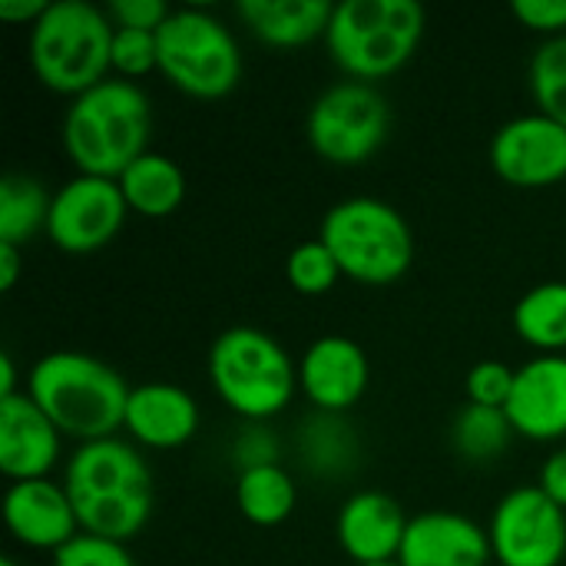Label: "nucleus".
Segmentation results:
<instances>
[{
  "mask_svg": "<svg viewBox=\"0 0 566 566\" xmlns=\"http://www.w3.org/2000/svg\"><path fill=\"white\" fill-rule=\"evenodd\" d=\"M514 434L531 441L566 438V355H534L514 371L504 405Z\"/></svg>",
  "mask_w": 566,
  "mask_h": 566,
  "instance_id": "nucleus-15",
  "label": "nucleus"
},
{
  "mask_svg": "<svg viewBox=\"0 0 566 566\" xmlns=\"http://www.w3.org/2000/svg\"><path fill=\"white\" fill-rule=\"evenodd\" d=\"M20 245H10V242H0V289L10 292L20 279Z\"/></svg>",
  "mask_w": 566,
  "mask_h": 566,
  "instance_id": "nucleus-37",
  "label": "nucleus"
},
{
  "mask_svg": "<svg viewBox=\"0 0 566 566\" xmlns=\"http://www.w3.org/2000/svg\"><path fill=\"white\" fill-rule=\"evenodd\" d=\"M514 332L537 355H566V282H541L514 305Z\"/></svg>",
  "mask_w": 566,
  "mask_h": 566,
  "instance_id": "nucleus-23",
  "label": "nucleus"
},
{
  "mask_svg": "<svg viewBox=\"0 0 566 566\" xmlns=\"http://www.w3.org/2000/svg\"><path fill=\"white\" fill-rule=\"evenodd\" d=\"M408 514L385 491H355L335 521V537L355 566L391 564L401 554Z\"/></svg>",
  "mask_w": 566,
  "mask_h": 566,
  "instance_id": "nucleus-17",
  "label": "nucleus"
},
{
  "mask_svg": "<svg viewBox=\"0 0 566 566\" xmlns=\"http://www.w3.org/2000/svg\"><path fill=\"white\" fill-rule=\"evenodd\" d=\"M501 566H560L566 557V511L537 484L507 491L488 524Z\"/></svg>",
  "mask_w": 566,
  "mask_h": 566,
  "instance_id": "nucleus-10",
  "label": "nucleus"
},
{
  "mask_svg": "<svg viewBox=\"0 0 566 566\" xmlns=\"http://www.w3.org/2000/svg\"><path fill=\"white\" fill-rule=\"evenodd\" d=\"M13 395H20L17 391V365H13V355L3 352L0 355V401L3 398H13Z\"/></svg>",
  "mask_w": 566,
  "mask_h": 566,
  "instance_id": "nucleus-38",
  "label": "nucleus"
},
{
  "mask_svg": "<svg viewBox=\"0 0 566 566\" xmlns=\"http://www.w3.org/2000/svg\"><path fill=\"white\" fill-rule=\"evenodd\" d=\"M514 441V424L504 408L464 405L451 421V448L468 464H491L507 454Z\"/></svg>",
  "mask_w": 566,
  "mask_h": 566,
  "instance_id": "nucleus-26",
  "label": "nucleus"
},
{
  "mask_svg": "<svg viewBox=\"0 0 566 566\" xmlns=\"http://www.w3.org/2000/svg\"><path fill=\"white\" fill-rule=\"evenodd\" d=\"M63 434L27 391L0 401V471L13 481L50 478L60 461Z\"/></svg>",
  "mask_w": 566,
  "mask_h": 566,
  "instance_id": "nucleus-19",
  "label": "nucleus"
},
{
  "mask_svg": "<svg viewBox=\"0 0 566 566\" xmlns=\"http://www.w3.org/2000/svg\"><path fill=\"white\" fill-rule=\"evenodd\" d=\"M159 70V43L156 30H133L116 27L113 30V76L136 80Z\"/></svg>",
  "mask_w": 566,
  "mask_h": 566,
  "instance_id": "nucleus-29",
  "label": "nucleus"
},
{
  "mask_svg": "<svg viewBox=\"0 0 566 566\" xmlns=\"http://www.w3.org/2000/svg\"><path fill=\"white\" fill-rule=\"evenodd\" d=\"M279 458H282V444H279V434L269 428V421H245L235 431L232 461L239 471L269 468V464H279Z\"/></svg>",
  "mask_w": 566,
  "mask_h": 566,
  "instance_id": "nucleus-31",
  "label": "nucleus"
},
{
  "mask_svg": "<svg viewBox=\"0 0 566 566\" xmlns=\"http://www.w3.org/2000/svg\"><path fill=\"white\" fill-rule=\"evenodd\" d=\"M514 371L511 365L497 361V358H484L478 365L468 368L464 378V395L471 405H484V408H504L514 388Z\"/></svg>",
  "mask_w": 566,
  "mask_h": 566,
  "instance_id": "nucleus-30",
  "label": "nucleus"
},
{
  "mask_svg": "<svg viewBox=\"0 0 566 566\" xmlns=\"http://www.w3.org/2000/svg\"><path fill=\"white\" fill-rule=\"evenodd\" d=\"M527 86L541 113L566 126V33L547 36L527 66Z\"/></svg>",
  "mask_w": 566,
  "mask_h": 566,
  "instance_id": "nucleus-27",
  "label": "nucleus"
},
{
  "mask_svg": "<svg viewBox=\"0 0 566 566\" xmlns=\"http://www.w3.org/2000/svg\"><path fill=\"white\" fill-rule=\"evenodd\" d=\"M202 411L196 398L172 381H143L129 391L123 431L133 444L172 451L196 438Z\"/></svg>",
  "mask_w": 566,
  "mask_h": 566,
  "instance_id": "nucleus-18",
  "label": "nucleus"
},
{
  "mask_svg": "<svg viewBox=\"0 0 566 566\" xmlns=\"http://www.w3.org/2000/svg\"><path fill=\"white\" fill-rule=\"evenodd\" d=\"M318 239L335 255L342 275L361 285H391L415 262V232L398 206L378 196L335 202L318 226Z\"/></svg>",
  "mask_w": 566,
  "mask_h": 566,
  "instance_id": "nucleus-7",
  "label": "nucleus"
},
{
  "mask_svg": "<svg viewBox=\"0 0 566 566\" xmlns=\"http://www.w3.org/2000/svg\"><path fill=\"white\" fill-rule=\"evenodd\" d=\"M129 212L143 219H166L186 202V172L166 153H143L116 176Z\"/></svg>",
  "mask_w": 566,
  "mask_h": 566,
  "instance_id": "nucleus-22",
  "label": "nucleus"
},
{
  "mask_svg": "<svg viewBox=\"0 0 566 566\" xmlns=\"http://www.w3.org/2000/svg\"><path fill=\"white\" fill-rule=\"evenodd\" d=\"M428 13L418 0H342L332 7L325 46L348 80L398 73L421 46Z\"/></svg>",
  "mask_w": 566,
  "mask_h": 566,
  "instance_id": "nucleus-5",
  "label": "nucleus"
},
{
  "mask_svg": "<svg viewBox=\"0 0 566 566\" xmlns=\"http://www.w3.org/2000/svg\"><path fill=\"white\" fill-rule=\"evenodd\" d=\"M53 192L27 172H7L0 179V242L27 245L33 235H46Z\"/></svg>",
  "mask_w": 566,
  "mask_h": 566,
  "instance_id": "nucleus-24",
  "label": "nucleus"
},
{
  "mask_svg": "<svg viewBox=\"0 0 566 566\" xmlns=\"http://www.w3.org/2000/svg\"><path fill=\"white\" fill-rule=\"evenodd\" d=\"M332 7L328 0H239L235 13L262 43L292 50L318 36L325 40Z\"/></svg>",
  "mask_w": 566,
  "mask_h": 566,
  "instance_id": "nucleus-20",
  "label": "nucleus"
},
{
  "mask_svg": "<svg viewBox=\"0 0 566 566\" xmlns=\"http://www.w3.org/2000/svg\"><path fill=\"white\" fill-rule=\"evenodd\" d=\"M371 385V361L348 335H322L298 358V391L315 411L348 415Z\"/></svg>",
  "mask_w": 566,
  "mask_h": 566,
  "instance_id": "nucleus-13",
  "label": "nucleus"
},
{
  "mask_svg": "<svg viewBox=\"0 0 566 566\" xmlns=\"http://www.w3.org/2000/svg\"><path fill=\"white\" fill-rule=\"evenodd\" d=\"M285 279L302 295H325L342 279V269H338L335 255L328 252V245L315 235V239L298 242L289 252V259H285Z\"/></svg>",
  "mask_w": 566,
  "mask_h": 566,
  "instance_id": "nucleus-28",
  "label": "nucleus"
},
{
  "mask_svg": "<svg viewBox=\"0 0 566 566\" xmlns=\"http://www.w3.org/2000/svg\"><path fill=\"white\" fill-rule=\"evenodd\" d=\"M46 3H50V0H0V20L33 27V23L43 17Z\"/></svg>",
  "mask_w": 566,
  "mask_h": 566,
  "instance_id": "nucleus-36",
  "label": "nucleus"
},
{
  "mask_svg": "<svg viewBox=\"0 0 566 566\" xmlns=\"http://www.w3.org/2000/svg\"><path fill=\"white\" fill-rule=\"evenodd\" d=\"M391 106L375 83L338 80L325 86L305 113V139L332 166H361L388 139Z\"/></svg>",
  "mask_w": 566,
  "mask_h": 566,
  "instance_id": "nucleus-9",
  "label": "nucleus"
},
{
  "mask_svg": "<svg viewBox=\"0 0 566 566\" xmlns=\"http://www.w3.org/2000/svg\"><path fill=\"white\" fill-rule=\"evenodd\" d=\"M514 17L547 36L566 33V0H514Z\"/></svg>",
  "mask_w": 566,
  "mask_h": 566,
  "instance_id": "nucleus-34",
  "label": "nucleus"
},
{
  "mask_svg": "<svg viewBox=\"0 0 566 566\" xmlns=\"http://www.w3.org/2000/svg\"><path fill=\"white\" fill-rule=\"evenodd\" d=\"M295 454L315 481H342L361 461L358 431L345 415L312 411L295 431Z\"/></svg>",
  "mask_w": 566,
  "mask_h": 566,
  "instance_id": "nucleus-21",
  "label": "nucleus"
},
{
  "mask_svg": "<svg viewBox=\"0 0 566 566\" xmlns=\"http://www.w3.org/2000/svg\"><path fill=\"white\" fill-rule=\"evenodd\" d=\"M159 73L192 99H222L242 80V50L226 20L206 7H179L156 30Z\"/></svg>",
  "mask_w": 566,
  "mask_h": 566,
  "instance_id": "nucleus-8",
  "label": "nucleus"
},
{
  "mask_svg": "<svg viewBox=\"0 0 566 566\" xmlns=\"http://www.w3.org/2000/svg\"><path fill=\"white\" fill-rule=\"evenodd\" d=\"M537 488L566 511V448H557L547 454V461L541 464V481Z\"/></svg>",
  "mask_w": 566,
  "mask_h": 566,
  "instance_id": "nucleus-35",
  "label": "nucleus"
},
{
  "mask_svg": "<svg viewBox=\"0 0 566 566\" xmlns=\"http://www.w3.org/2000/svg\"><path fill=\"white\" fill-rule=\"evenodd\" d=\"M126 216L129 206L116 179L76 172L53 192L46 239L70 255H90L119 235Z\"/></svg>",
  "mask_w": 566,
  "mask_h": 566,
  "instance_id": "nucleus-11",
  "label": "nucleus"
},
{
  "mask_svg": "<svg viewBox=\"0 0 566 566\" xmlns=\"http://www.w3.org/2000/svg\"><path fill=\"white\" fill-rule=\"evenodd\" d=\"M0 566H20V564H17L13 557H3V560H0Z\"/></svg>",
  "mask_w": 566,
  "mask_h": 566,
  "instance_id": "nucleus-39",
  "label": "nucleus"
},
{
  "mask_svg": "<svg viewBox=\"0 0 566 566\" xmlns=\"http://www.w3.org/2000/svg\"><path fill=\"white\" fill-rule=\"evenodd\" d=\"M497 179L517 189H544L566 179V126L547 113H521L497 126L488 149Z\"/></svg>",
  "mask_w": 566,
  "mask_h": 566,
  "instance_id": "nucleus-12",
  "label": "nucleus"
},
{
  "mask_svg": "<svg viewBox=\"0 0 566 566\" xmlns=\"http://www.w3.org/2000/svg\"><path fill=\"white\" fill-rule=\"evenodd\" d=\"M209 381L242 421H272L298 391V361L275 335L232 325L209 345Z\"/></svg>",
  "mask_w": 566,
  "mask_h": 566,
  "instance_id": "nucleus-6",
  "label": "nucleus"
},
{
  "mask_svg": "<svg viewBox=\"0 0 566 566\" xmlns=\"http://www.w3.org/2000/svg\"><path fill=\"white\" fill-rule=\"evenodd\" d=\"M494 560L488 527L458 511H424L408 521L401 566H488Z\"/></svg>",
  "mask_w": 566,
  "mask_h": 566,
  "instance_id": "nucleus-16",
  "label": "nucleus"
},
{
  "mask_svg": "<svg viewBox=\"0 0 566 566\" xmlns=\"http://www.w3.org/2000/svg\"><path fill=\"white\" fill-rule=\"evenodd\" d=\"M106 13L113 27H133V30H159L166 17L172 13L163 0H109Z\"/></svg>",
  "mask_w": 566,
  "mask_h": 566,
  "instance_id": "nucleus-33",
  "label": "nucleus"
},
{
  "mask_svg": "<svg viewBox=\"0 0 566 566\" xmlns=\"http://www.w3.org/2000/svg\"><path fill=\"white\" fill-rule=\"evenodd\" d=\"M371 566H401L398 560H391V564H371Z\"/></svg>",
  "mask_w": 566,
  "mask_h": 566,
  "instance_id": "nucleus-40",
  "label": "nucleus"
},
{
  "mask_svg": "<svg viewBox=\"0 0 566 566\" xmlns=\"http://www.w3.org/2000/svg\"><path fill=\"white\" fill-rule=\"evenodd\" d=\"M126 378L96 355L60 348L46 352L27 371V395L76 444L116 438L129 405Z\"/></svg>",
  "mask_w": 566,
  "mask_h": 566,
  "instance_id": "nucleus-3",
  "label": "nucleus"
},
{
  "mask_svg": "<svg viewBox=\"0 0 566 566\" xmlns=\"http://www.w3.org/2000/svg\"><path fill=\"white\" fill-rule=\"evenodd\" d=\"M113 20L90 0H53L30 27L27 56L33 76L60 93L80 96L113 76Z\"/></svg>",
  "mask_w": 566,
  "mask_h": 566,
  "instance_id": "nucleus-4",
  "label": "nucleus"
},
{
  "mask_svg": "<svg viewBox=\"0 0 566 566\" xmlns=\"http://www.w3.org/2000/svg\"><path fill=\"white\" fill-rule=\"evenodd\" d=\"M3 524L23 547L50 554L83 534L66 488L50 478L13 481L3 494Z\"/></svg>",
  "mask_w": 566,
  "mask_h": 566,
  "instance_id": "nucleus-14",
  "label": "nucleus"
},
{
  "mask_svg": "<svg viewBox=\"0 0 566 566\" xmlns=\"http://www.w3.org/2000/svg\"><path fill=\"white\" fill-rule=\"evenodd\" d=\"M298 501L295 481L282 464L239 471L235 478V507L255 527H279L292 517Z\"/></svg>",
  "mask_w": 566,
  "mask_h": 566,
  "instance_id": "nucleus-25",
  "label": "nucleus"
},
{
  "mask_svg": "<svg viewBox=\"0 0 566 566\" xmlns=\"http://www.w3.org/2000/svg\"><path fill=\"white\" fill-rule=\"evenodd\" d=\"M53 566H136V560L129 557L126 544L80 534L53 554Z\"/></svg>",
  "mask_w": 566,
  "mask_h": 566,
  "instance_id": "nucleus-32",
  "label": "nucleus"
},
{
  "mask_svg": "<svg viewBox=\"0 0 566 566\" xmlns=\"http://www.w3.org/2000/svg\"><path fill=\"white\" fill-rule=\"evenodd\" d=\"M80 531L116 544L133 541L156 511V478L139 444L129 438H99L76 444L63 481Z\"/></svg>",
  "mask_w": 566,
  "mask_h": 566,
  "instance_id": "nucleus-1",
  "label": "nucleus"
},
{
  "mask_svg": "<svg viewBox=\"0 0 566 566\" xmlns=\"http://www.w3.org/2000/svg\"><path fill=\"white\" fill-rule=\"evenodd\" d=\"M153 103L136 80L106 76L63 109L60 139L76 172L116 179L129 163L149 153Z\"/></svg>",
  "mask_w": 566,
  "mask_h": 566,
  "instance_id": "nucleus-2",
  "label": "nucleus"
}]
</instances>
